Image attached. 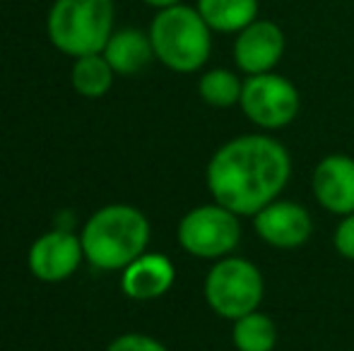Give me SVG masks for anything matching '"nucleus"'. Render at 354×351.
Segmentation results:
<instances>
[{
  "mask_svg": "<svg viewBox=\"0 0 354 351\" xmlns=\"http://www.w3.org/2000/svg\"><path fill=\"white\" fill-rule=\"evenodd\" d=\"M292 178V157L280 140L248 132L227 140L205 169L212 200L239 217H253L282 195Z\"/></svg>",
  "mask_w": 354,
  "mask_h": 351,
  "instance_id": "1",
  "label": "nucleus"
},
{
  "mask_svg": "<svg viewBox=\"0 0 354 351\" xmlns=\"http://www.w3.org/2000/svg\"><path fill=\"white\" fill-rule=\"evenodd\" d=\"M149 234V219L138 207L106 205L89 217L80 234L84 260L106 272L126 270L147 253Z\"/></svg>",
  "mask_w": 354,
  "mask_h": 351,
  "instance_id": "2",
  "label": "nucleus"
},
{
  "mask_svg": "<svg viewBox=\"0 0 354 351\" xmlns=\"http://www.w3.org/2000/svg\"><path fill=\"white\" fill-rule=\"evenodd\" d=\"M154 61L178 75H191L207 66L212 56V29L201 17L196 5L178 3L157 10L147 29Z\"/></svg>",
  "mask_w": 354,
  "mask_h": 351,
  "instance_id": "3",
  "label": "nucleus"
},
{
  "mask_svg": "<svg viewBox=\"0 0 354 351\" xmlns=\"http://www.w3.org/2000/svg\"><path fill=\"white\" fill-rule=\"evenodd\" d=\"M116 22L113 0H53L46 14V37L71 58L102 53Z\"/></svg>",
  "mask_w": 354,
  "mask_h": 351,
  "instance_id": "4",
  "label": "nucleus"
},
{
  "mask_svg": "<svg viewBox=\"0 0 354 351\" xmlns=\"http://www.w3.org/2000/svg\"><path fill=\"white\" fill-rule=\"evenodd\" d=\"M203 291L212 313L234 323L258 310L266 294V281H263V272L251 260L227 255L222 260H214Z\"/></svg>",
  "mask_w": 354,
  "mask_h": 351,
  "instance_id": "5",
  "label": "nucleus"
},
{
  "mask_svg": "<svg viewBox=\"0 0 354 351\" xmlns=\"http://www.w3.org/2000/svg\"><path fill=\"white\" fill-rule=\"evenodd\" d=\"M176 239L188 255L201 260H222L241 241V217L219 202L193 207L181 217Z\"/></svg>",
  "mask_w": 354,
  "mask_h": 351,
  "instance_id": "6",
  "label": "nucleus"
},
{
  "mask_svg": "<svg viewBox=\"0 0 354 351\" xmlns=\"http://www.w3.org/2000/svg\"><path fill=\"white\" fill-rule=\"evenodd\" d=\"M239 106L243 116L261 130H282L299 116L301 97L292 80L272 70L263 75H248L243 80Z\"/></svg>",
  "mask_w": 354,
  "mask_h": 351,
  "instance_id": "7",
  "label": "nucleus"
},
{
  "mask_svg": "<svg viewBox=\"0 0 354 351\" xmlns=\"http://www.w3.org/2000/svg\"><path fill=\"white\" fill-rule=\"evenodd\" d=\"M82 260V239L75 236L71 229H53L41 234L32 243L27 255L29 272L46 284H58V281L71 279L80 270Z\"/></svg>",
  "mask_w": 354,
  "mask_h": 351,
  "instance_id": "8",
  "label": "nucleus"
},
{
  "mask_svg": "<svg viewBox=\"0 0 354 351\" xmlns=\"http://www.w3.org/2000/svg\"><path fill=\"white\" fill-rule=\"evenodd\" d=\"M234 37H236L232 48L234 63H236V70L246 77L272 72L280 66L287 39H284L282 27L272 19L258 17L256 22H251Z\"/></svg>",
  "mask_w": 354,
  "mask_h": 351,
  "instance_id": "9",
  "label": "nucleus"
},
{
  "mask_svg": "<svg viewBox=\"0 0 354 351\" xmlns=\"http://www.w3.org/2000/svg\"><path fill=\"white\" fill-rule=\"evenodd\" d=\"M253 229L263 243L280 250H294L308 243L313 236V217L294 200H272L253 214Z\"/></svg>",
  "mask_w": 354,
  "mask_h": 351,
  "instance_id": "10",
  "label": "nucleus"
},
{
  "mask_svg": "<svg viewBox=\"0 0 354 351\" xmlns=\"http://www.w3.org/2000/svg\"><path fill=\"white\" fill-rule=\"evenodd\" d=\"M311 190L326 212L347 217L354 212V159L350 154H328L311 174Z\"/></svg>",
  "mask_w": 354,
  "mask_h": 351,
  "instance_id": "11",
  "label": "nucleus"
},
{
  "mask_svg": "<svg viewBox=\"0 0 354 351\" xmlns=\"http://www.w3.org/2000/svg\"><path fill=\"white\" fill-rule=\"evenodd\" d=\"M176 281V267L164 253H142L121 270V291L133 301L162 299Z\"/></svg>",
  "mask_w": 354,
  "mask_h": 351,
  "instance_id": "12",
  "label": "nucleus"
},
{
  "mask_svg": "<svg viewBox=\"0 0 354 351\" xmlns=\"http://www.w3.org/2000/svg\"><path fill=\"white\" fill-rule=\"evenodd\" d=\"M102 56L109 61V66L113 68L116 75L131 77L142 72L149 63L154 61V48L149 41V34L142 29L128 27L118 29L111 34V39L104 46Z\"/></svg>",
  "mask_w": 354,
  "mask_h": 351,
  "instance_id": "13",
  "label": "nucleus"
},
{
  "mask_svg": "<svg viewBox=\"0 0 354 351\" xmlns=\"http://www.w3.org/2000/svg\"><path fill=\"white\" fill-rule=\"evenodd\" d=\"M201 17L217 34H239L258 19V0H198Z\"/></svg>",
  "mask_w": 354,
  "mask_h": 351,
  "instance_id": "14",
  "label": "nucleus"
},
{
  "mask_svg": "<svg viewBox=\"0 0 354 351\" xmlns=\"http://www.w3.org/2000/svg\"><path fill=\"white\" fill-rule=\"evenodd\" d=\"M113 77H116V72L102 53L75 58L71 70L73 89L84 99H102L111 89Z\"/></svg>",
  "mask_w": 354,
  "mask_h": 351,
  "instance_id": "15",
  "label": "nucleus"
},
{
  "mask_svg": "<svg viewBox=\"0 0 354 351\" xmlns=\"http://www.w3.org/2000/svg\"><path fill=\"white\" fill-rule=\"evenodd\" d=\"M232 342L236 351H272L277 347V325L268 313L253 310L234 320Z\"/></svg>",
  "mask_w": 354,
  "mask_h": 351,
  "instance_id": "16",
  "label": "nucleus"
},
{
  "mask_svg": "<svg viewBox=\"0 0 354 351\" xmlns=\"http://www.w3.org/2000/svg\"><path fill=\"white\" fill-rule=\"evenodd\" d=\"M243 80L236 70L229 68H210L198 80V94L212 108H232L241 101Z\"/></svg>",
  "mask_w": 354,
  "mask_h": 351,
  "instance_id": "17",
  "label": "nucleus"
},
{
  "mask_svg": "<svg viewBox=\"0 0 354 351\" xmlns=\"http://www.w3.org/2000/svg\"><path fill=\"white\" fill-rule=\"evenodd\" d=\"M106 351H169V349L159 339L149 337V334L126 332V334H118L106 347Z\"/></svg>",
  "mask_w": 354,
  "mask_h": 351,
  "instance_id": "18",
  "label": "nucleus"
},
{
  "mask_svg": "<svg viewBox=\"0 0 354 351\" xmlns=\"http://www.w3.org/2000/svg\"><path fill=\"white\" fill-rule=\"evenodd\" d=\"M333 245H335L340 258L354 263V212L337 221L335 234H333Z\"/></svg>",
  "mask_w": 354,
  "mask_h": 351,
  "instance_id": "19",
  "label": "nucleus"
},
{
  "mask_svg": "<svg viewBox=\"0 0 354 351\" xmlns=\"http://www.w3.org/2000/svg\"><path fill=\"white\" fill-rule=\"evenodd\" d=\"M147 8H154V10H167V8H174V5L183 3V0H140Z\"/></svg>",
  "mask_w": 354,
  "mask_h": 351,
  "instance_id": "20",
  "label": "nucleus"
}]
</instances>
